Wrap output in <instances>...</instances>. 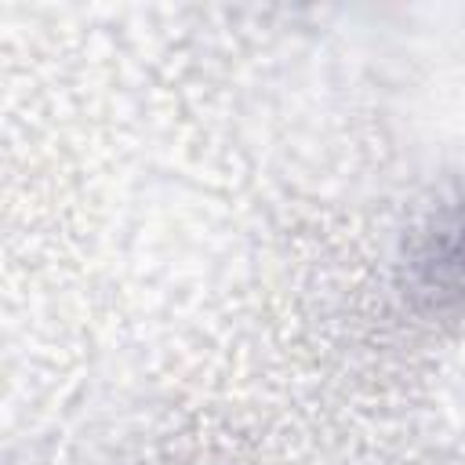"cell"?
<instances>
[{
  "instance_id": "obj_1",
  "label": "cell",
  "mask_w": 465,
  "mask_h": 465,
  "mask_svg": "<svg viewBox=\"0 0 465 465\" xmlns=\"http://www.w3.org/2000/svg\"><path fill=\"white\" fill-rule=\"evenodd\" d=\"M421 291L429 294H461L465 291V207L440 225L418 254Z\"/></svg>"
}]
</instances>
